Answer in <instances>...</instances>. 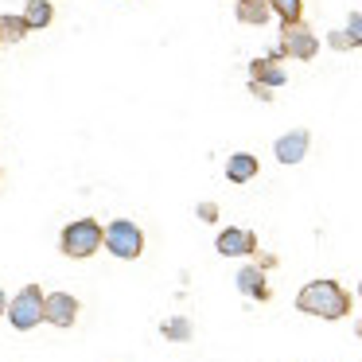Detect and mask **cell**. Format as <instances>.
<instances>
[{"label":"cell","mask_w":362,"mask_h":362,"mask_svg":"<svg viewBox=\"0 0 362 362\" xmlns=\"http://www.w3.org/2000/svg\"><path fill=\"white\" fill-rule=\"evenodd\" d=\"M327 43H331V51H354V43H351V35L339 28V32H331L327 35Z\"/></svg>","instance_id":"obj_18"},{"label":"cell","mask_w":362,"mask_h":362,"mask_svg":"<svg viewBox=\"0 0 362 362\" xmlns=\"http://www.w3.org/2000/svg\"><path fill=\"white\" fill-rule=\"evenodd\" d=\"M250 94L257 98V102H273V86H269V82H257V78H250Z\"/></svg>","instance_id":"obj_19"},{"label":"cell","mask_w":362,"mask_h":362,"mask_svg":"<svg viewBox=\"0 0 362 362\" xmlns=\"http://www.w3.org/2000/svg\"><path fill=\"white\" fill-rule=\"evenodd\" d=\"M253 257H257V269H276V265H281V261H276L273 253H261V250L253 253Z\"/></svg>","instance_id":"obj_21"},{"label":"cell","mask_w":362,"mask_h":362,"mask_svg":"<svg viewBox=\"0 0 362 362\" xmlns=\"http://www.w3.org/2000/svg\"><path fill=\"white\" fill-rule=\"evenodd\" d=\"M234 16H238V24H245V28H261L273 16V4H269V0H238Z\"/></svg>","instance_id":"obj_12"},{"label":"cell","mask_w":362,"mask_h":362,"mask_svg":"<svg viewBox=\"0 0 362 362\" xmlns=\"http://www.w3.org/2000/svg\"><path fill=\"white\" fill-rule=\"evenodd\" d=\"M43 300H47V292H43L40 284H24V288L8 300V315H4V320H8L16 331L40 327L43 323Z\"/></svg>","instance_id":"obj_3"},{"label":"cell","mask_w":362,"mask_h":362,"mask_svg":"<svg viewBox=\"0 0 362 362\" xmlns=\"http://www.w3.org/2000/svg\"><path fill=\"white\" fill-rule=\"evenodd\" d=\"M234 284H238V292H242V296L257 300V304L273 300V288H269V276H265V269H257V265H242V269H238V276H234Z\"/></svg>","instance_id":"obj_9"},{"label":"cell","mask_w":362,"mask_h":362,"mask_svg":"<svg viewBox=\"0 0 362 362\" xmlns=\"http://www.w3.org/2000/svg\"><path fill=\"white\" fill-rule=\"evenodd\" d=\"M28 20L24 16H12V12H4L0 16V43H20V40H28Z\"/></svg>","instance_id":"obj_14"},{"label":"cell","mask_w":362,"mask_h":362,"mask_svg":"<svg viewBox=\"0 0 362 362\" xmlns=\"http://www.w3.org/2000/svg\"><path fill=\"white\" fill-rule=\"evenodd\" d=\"M105 245V226L98 218H78V222H66L63 234H59V253L71 261H86L94 257L98 250Z\"/></svg>","instance_id":"obj_2"},{"label":"cell","mask_w":362,"mask_h":362,"mask_svg":"<svg viewBox=\"0 0 362 362\" xmlns=\"http://www.w3.org/2000/svg\"><path fill=\"white\" fill-rule=\"evenodd\" d=\"M257 172H261V160L253 156V152H234V156L226 160V180L230 183H250V180H257Z\"/></svg>","instance_id":"obj_11"},{"label":"cell","mask_w":362,"mask_h":362,"mask_svg":"<svg viewBox=\"0 0 362 362\" xmlns=\"http://www.w3.org/2000/svg\"><path fill=\"white\" fill-rule=\"evenodd\" d=\"M343 32L351 35V43H354V47H362V12H351V16H346Z\"/></svg>","instance_id":"obj_17"},{"label":"cell","mask_w":362,"mask_h":362,"mask_svg":"<svg viewBox=\"0 0 362 362\" xmlns=\"http://www.w3.org/2000/svg\"><path fill=\"white\" fill-rule=\"evenodd\" d=\"M315 51H320V40H315V32L304 24V20H296V24H281V43H276L269 55L273 59H315Z\"/></svg>","instance_id":"obj_4"},{"label":"cell","mask_w":362,"mask_h":362,"mask_svg":"<svg viewBox=\"0 0 362 362\" xmlns=\"http://www.w3.org/2000/svg\"><path fill=\"white\" fill-rule=\"evenodd\" d=\"M8 315V296H4V288H0V320Z\"/></svg>","instance_id":"obj_22"},{"label":"cell","mask_w":362,"mask_h":362,"mask_svg":"<svg viewBox=\"0 0 362 362\" xmlns=\"http://www.w3.org/2000/svg\"><path fill=\"white\" fill-rule=\"evenodd\" d=\"M269 4H273V16L281 20V24L304 20V0H269Z\"/></svg>","instance_id":"obj_16"},{"label":"cell","mask_w":362,"mask_h":362,"mask_svg":"<svg viewBox=\"0 0 362 362\" xmlns=\"http://www.w3.org/2000/svg\"><path fill=\"white\" fill-rule=\"evenodd\" d=\"M160 335L172 339V343H191V335H195V327H191L187 315H175V320H164L160 323Z\"/></svg>","instance_id":"obj_15"},{"label":"cell","mask_w":362,"mask_h":362,"mask_svg":"<svg viewBox=\"0 0 362 362\" xmlns=\"http://www.w3.org/2000/svg\"><path fill=\"white\" fill-rule=\"evenodd\" d=\"M358 296H362V281H358Z\"/></svg>","instance_id":"obj_24"},{"label":"cell","mask_w":362,"mask_h":362,"mask_svg":"<svg viewBox=\"0 0 362 362\" xmlns=\"http://www.w3.org/2000/svg\"><path fill=\"white\" fill-rule=\"evenodd\" d=\"M20 16L28 20L32 32H40V28H51V20H55V4H51V0H28Z\"/></svg>","instance_id":"obj_13"},{"label":"cell","mask_w":362,"mask_h":362,"mask_svg":"<svg viewBox=\"0 0 362 362\" xmlns=\"http://www.w3.org/2000/svg\"><path fill=\"white\" fill-rule=\"evenodd\" d=\"M78 315H82L78 296H71V292H47V300H43V323H51V327H74Z\"/></svg>","instance_id":"obj_6"},{"label":"cell","mask_w":362,"mask_h":362,"mask_svg":"<svg viewBox=\"0 0 362 362\" xmlns=\"http://www.w3.org/2000/svg\"><path fill=\"white\" fill-rule=\"evenodd\" d=\"M250 78H257V82H269V86H284L288 82V71L281 66V59H273V55H261V59H253L250 63Z\"/></svg>","instance_id":"obj_10"},{"label":"cell","mask_w":362,"mask_h":362,"mask_svg":"<svg viewBox=\"0 0 362 362\" xmlns=\"http://www.w3.org/2000/svg\"><path fill=\"white\" fill-rule=\"evenodd\" d=\"M354 331H358V339H362V320H358V323H354Z\"/></svg>","instance_id":"obj_23"},{"label":"cell","mask_w":362,"mask_h":362,"mask_svg":"<svg viewBox=\"0 0 362 362\" xmlns=\"http://www.w3.org/2000/svg\"><path fill=\"white\" fill-rule=\"evenodd\" d=\"M214 250H218L222 257H253V253H257V234H253V230L230 226L214 238Z\"/></svg>","instance_id":"obj_7"},{"label":"cell","mask_w":362,"mask_h":362,"mask_svg":"<svg viewBox=\"0 0 362 362\" xmlns=\"http://www.w3.org/2000/svg\"><path fill=\"white\" fill-rule=\"evenodd\" d=\"M296 308L304 315H315V320H346L351 315V292L343 288L331 276H320V281H308L304 288L296 292Z\"/></svg>","instance_id":"obj_1"},{"label":"cell","mask_w":362,"mask_h":362,"mask_svg":"<svg viewBox=\"0 0 362 362\" xmlns=\"http://www.w3.org/2000/svg\"><path fill=\"white\" fill-rule=\"evenodd\" d=\"M195 214H199V222H206V226H211V222H218V203H199Z\"/></svg>","instance_id":"obj_20"},{"label":"cell","mask_w":362,"mask_h":362,"mask_svg":"<svg viewBox=\"0 0 362 362\" xmlns=\"http://www.w3.org/2000/svg\"><path fill=\"white\" fill-rule=\"evenodd\" d=\"M105 250L121 261H136L144 253V230L133 218H113L105 226Z\"/></svg>","instance_id":"obj_5"},{"label":"cell","mask_w":362,"mask_h":362,"mask_svg":"<svg viewBox=\"0 0 362 362\" xmlns=\"http://www.w3.org/2000/svg\"><path fill=\"white\" fill-rule=\"evenodd\" d=\"M308 148H312V133H308V129H288L284 136H276L273 156L292 168V164H300V160L308 156Z\"/></svg>","instance_id":"obj_8"}]
</instances>
